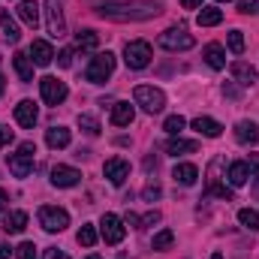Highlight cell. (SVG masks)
Wrapping results in <instances>:
<instances>
[{
  "instance_id": "30",
  "label": "cell",
  "mask_w": 259,
  "mask_h": 259,
  "mask_svg": "<svg viewBox=\"0 0 259 259\" xmlns=\"http://www.w3.org/2000/svg\"><path fill=\"white\" fill-rule=\"evenodd\" d=\"M238 223L247 226V229H253V232H259V211H253V208H241V211H238Z\"/></svg>"
},
{
  "instance_id": "12",
  "label": "cell",
  "mask_w": 259,
  "mask_h": 259,
  "mask_svg": "<svg viewBox=\"0 0 259 259\" xmlns=\"http://www.w3.org/2000/svg\"><path fill=\"white\" fill-rule=\"evenodd\" d=\"M81 181V172L72 169V166H55L52 169V184L55 187H75Z\"/></svg>"
},
{
  "instance_id": "26",
  "label": "cell",
  "mask_w": 259,
  "mask_h": 259,
  "mask_svg": "<svg viewBox=\"0 0 259 259\" xmlns=\"http://www.w3.org/2000/svg\"><path fill=\"white\" fill-rule=\"evenodd\" d=\"M100 46V36H97V30H91V27H81L78 33H75V49H81V52H94Z\"/></svg>"
},
{
  "instance_id": "29",
  "label": "cell",
  "mask_w": 259,
  "mask_h": 259,
  "mask_svg": "<svg viewBox=\"0 0 259 259\" xmlns=\"http://www.w3.org/2000/svg\"><path fill=\"white\" fill-rule=\"evenodd\" d=\"M172 244H175V232H172V229L157 232V235H154V241H151V247H154V250H169Z\"/></svg>"
},
{
  "instance_id": "45",
  "label": "cell",
  "mask_w": 259,
  "mask_h": 259,
  "mask_svg": "<svg viewBox=\"0 0 259 259\" xmlns=\"http://www.w3.org/2000/svg\"><path fill=\"white\" fill-rule=\"evenodd\" d=\"M124 223H127V226H136V229H139V217H136L133 211H130L127 217H124Z\"/></svg>"
},
{
  "instance_id": "2",
  "label": "cell",
  "mask_w": 259,
  "mask_h": 259,
  "mask_svg": "<svg viewBox=\"0 0 259 259\" xmlns=\"http://www.w3.org/2000/svg\"><path fill=\"white\" fill-rule=\"evenodd\" d=\"M133 100H136V106H142L148 115H157V112L166 109V94H163L160 88H154V84H139V88L133 91Z\"/></svg>"
},
{
  "instance_id": "38",
  "label": "cell",
  "mask_w": 259,
  "mask_h": 259,
  "mask_svg": "<svg viewBox=\"0 0 259 259\" xmlns=\"http://www.w3.org/2000/svg\"><path fill=\"white\" fill-rule=\"evenodd\" d=\"M238 12L241 15H253V12H259V3L256 0H238Z\"/></svg>"
},
{
  "instance_id": "16",
  "label": "cell",
  "mask_w": 259,
  "mask_h": 259,
  "mask_svg": "<svg viewBox=\"0 0 259 259\" xmlns=\"http://www.w3.org/2000/svg\"><path fill=\"white\" fill-rule=\"evenodd\" d=\"M196 151H199V142H193V139L172 136V139L166 142V154H172V157H178V154H196Z\"/></svg>"
},
{
  "instance_id": "7",
  "label": "cell",
  "mask_w": 259,
  "mask_h": 259,
  "mask_svg": "<svg viewBox=\"0 0 259 259\" xmlns=\"http://www.w3.org/2000/svg\"><path fill=\"white\" fill-rule=\"evenodd\" d=\"M151 42H145V39H136V42H127V49H124V61H127L130 69H145V66L151 64Z\"/></svg>"
},
{
  "instance_id": "44",
  "label": "cell",
  "mask_w": 259,
  "mask_h": 259,
  "mask_svg": "<svg viewBox=\"0 0 259 259\" xmlns=\"http://www.w3.org/2000/svg\"><path fill=\"white\" fill-rule=\"evenodd\" d=\"M181 6H184V9H199L202 0H181Z\"/></svg>"
},
{
  "instance_id": "49",
  "label": "cell",
  "mask_w": 259,
  "mask_h": 259,
  "mask_svg": "<svg viewBox=\"0 0 259 259\" xmlns=\"http://www.w3.org/2000/svg\"><path fill=\"white\" fill-rule=\"evenodd\" d=\"M6 18H9V15H6V9H0V24H3Z\"/></svg>"
},
{
  "instance_id": "19",
  "label": "cell",
  "mask_w": 259,
  "mask_h": 259,
  "mask_svg": "<svg viewBox=\"0 0 259 259\" xmlns=\"http://www.w3.org/2000/svg\"><path fill=\"white\" fill-rule=\"evenodd\" d=\"M12 66H15V72H18L21 81H33V61H30V55L15 52L12 55Z\"/></svg>"
},
{
  "instance_id": "22",
  "label": "cell",
  "mask_w": 259,
  "mask_h": 259,
  "mask_svg": "<svg viewBox=\"0 0 259 259\" xmlns=\"http://www.w3.org/2000/svg\"><path fill=\"white\" fill-rule=\"evenodd\" d=\"M235 139L241 145H253V142H259V127L253 121H238L235 124Z\"/></svg>"
},
{
  "instance_id": "14",
  "label": "cell",
  "mask_w": 259,
  "mask_h": 259,
  "mask_svg": "<svg viewBox=\"0 0 259 259\" xmlns=\"http://www.w3.org/2000/svg\"><path fill=\"white\" fill-rule=\"evenodd\" d=\"M30 61L36 66H49L55 61V49H52L46 39H33V46H30Z\"/></svg>"
},
{
  "instance_id": "35",
  "label": "cell",
  "mask_w": 259,
  "mask_h": 259,
  "mask_svg": "<svg viewBox=\"0 0 259 259\" xmlns=\"http://www.w3.org/2000/svg\"><path fill=\"white\" fill-rule=\"evenodd\" d=\"M78 127L84 130L88 136H100V121L91 118V115H78Z\"/></svg>"
},
{
  "instance_id": "51",
  "label": "cell",
  "mask_w": 259,
  "mask_h": 259,
  "mask_svg": "<svg viewBox=\"0 0 259 259\" xmlns=\"http://www.w3.org/2000/svg\"><path fill=\"white\" fill-rule=\"evenodd\" d=\"M211 259H223V256H220V253H214V256H211Z\"/></svg>"
},
{
  "instance_id": "13",
  "label": "cell",
  "mask_w": 259,
  "mask_h": 259,
  "mask_svg": "<svg viewBox=\"0 0 259 259\" xmlns=\"http://www.w3.org/2000/svg\"><path fill=\"white\" fill-rule=\"evenodd\" d=\"M36 118H39V109L33 106V100H21L18 106H15V121L21 124V127H33L36 124Z\"/></svg>"
},
{
  "instance_id": "20",
  "label": "cell",
  "mask_w": 259,
  "mask_h": 259,
  "mask_svg": "<svg viewBox=\"0 0 259 259\" xmlns=\"http://www.w3.org/2000/svg\"><path fill=\"white\" fill-rule=\"evenodd\" d=\"M229 69H232L235 81H238V84H244V88H247V84H253V81L259 78V72H256V69H253L250 64H244V61H235V64L229 66Z\"/></svg>"
},
{
  "instance_id": "21",
  "label": "cell",
  "mask_w": 259,
  "mask_h": 259,
  "mask_svg": "<svg viewBox=\"0 0 259 259\" xmlns=\"http://www.w3.org/2000/svg\"><path fill=\"white\" fill-rule=\"evenodd\" d=\"M133 118H136V109H133L130 103H115V106H112V124H115V127H130Z\"/></svg>"
},
{
  "instance_id": "1",
  "label": "cell",
  "mask_w": 259,
  "mask_h": 259,
  "mask_svg": "<svg viewBox=\"0 0 259 259\" xmlns=\"http://www.w3.org/2000/svg\"><path fill=\"white\" fill-rule=\"evenodd\" d=\"M100 18L106 21H151L163 12L160 3H148V0H106L94 6Z\"/></svg>"
},
{
  "instance_id": "32",
  "label": "cell",
  "mask_w": 259,
  "mask_h": 259,
  "mask_svg": "<svg viewBox=\"0 0 259 259\" xmlns=\"http://www.w3.org/2000/svg\"><path fill=\"white\" fill-rule=\"evenodd\" d=\"M0 27H3V39H6V42H12V46H15V42L21 39V30H18V24H15L12 18H6Z\"/></svg>"
},
{
  "instance_id": "4",
  "label": "cell",
  "mask_w": 259,
  "mask_h": 259,
  "mask_svg": "<svg viewBox=\"0 0 259 259\" xmlns=\"http://www.w3.org/2000/svg\"><path fill=\"white\" fill-rule=\"evenodd\" d=\"M112 72H115V55L112 52H103V55H97L91 66L84 69V78L91 81V84H103V81H109L112 78Z\"/></svg>"
},
{
  "instance_id": "24",
  "label": "cell",
  "mask_w": 259,
  "mask_h": 259,
  "mask_svg": "<svg viewBox=\"0 0 259 259\" xmlns=\"http://www.w3.org/2000/svg\"><path fill=\"white\" fill-rule=\"evenodd\" d=\"M24 226H27V214L24 211H12V214L3 217V232H9V235L24 232Z\"/></svg>"
},
{
  "instance_id": "8",
  "label": "cell",
  "mask_w": 259,
  "mask_h": 259,
  "mask_svg": "<svg viewBox=\"0 0 259 259\" xmlns=\"http://www.w3.org/2000/svg\"><path fill=\"white\" fill-rule=\"evenodd\" d=\"M100 232H103V241H106V244H121L124 235H127V226H124V220H121L118 214H103Z\"/></svg>"
},
{
  "instance_id": "5",
  "label": "cell",
  "mask_w": 259,
  "mask_h": 259,
  "mask_svg": "<svg viewBox=\"0 0 259 259\" xmlns=\"http://www.w3.org/2000/svg\"><path fill=\"white\" fill-rule=\"evenodd\" d=\"M157 42H160L166 52H187V49H193L196 46L193 33H187V27H169V30L160 33Z\"/></svg>"
},
{
  "instance_id": "31",
  "label": "cell",
  "mask_w": 259,
  "mask_h": 259,
  "mask_svg": "<svg viewBox=\"0 0 259 259\" xmlns=\"http://www.w3.org/2000/svg\"><path fill=\"white\" fill-rule=\"evenodd\" d=\"M75 241H78V244H84V247H94V244H97V229H94L91 223H84V226L78 229Z\"/></svg>"
},
{
  "instance_id": "39",
  "label": "cell",
  "mask_w": 259,
  "mask_h": 259,
  "mask_svg": "<svg viewBox=\"0 0 259 259\" xmlns=\"http://www.w3.org/2000/svg\"><path fill=\"white\" fill-rule=\"evenodd\" d=\"M160 193H163L160 184H148V187L142 190V199H145V202H154V199H160Z\"/></svg>"
},
{
  "instance_id": "52",
  "label": "cell",
  "mask_w": 259,
  "mask_h": 259,
  "mask_svg": "<svg viewBox=\"0 0 259 259\" xmlns=\"http://www.w3.org/2000/svg\"><path fill=\"white\" fill-rule=\"evenodd\" d=\"M217 3H229V0H217Z\"/></svg>"
},
{
  "instance_id": "50",
  "label": "cell",
  "mask_w": 259,
  "mask_h": 259,
  "mask_svg": "<svg viewBox=\"0 0 259 259\" xmlns=\"http://www.w3.org/2000/svg\"><path fill=\"white\" fill-rule=\"evenodd\" d=\"M88 259H103V256H97V253H91V256H88Z\"/></svg>"
},
{
  "instance_id": "17",
  "label": "cell",
  "mask_w": 259,
  "mask_h": 259,
  "mask_svg": "<svg viewBox=\"0 0 259 259\" xmlns=\"http://www.w3.org/2000/svg\"><path fill=\"white\" fill-rule=\"evenodd\" d=\"M202 58H205V64L211 66V69H223L226 66V52H223L220 42H208L205 52H202Z\"/></svg>"
},
{
  "instance_id": "3",
  "label": "cell",
  "mask_w": 259,
  "mask_h": 259,
  "mask_svg": "<svg viewBox=\"0 0 259 259\" xmlns=\"http://www.w3.org/2000/svg\"><path fill=\"white\" fill-rule=\"evenodd\" d=\"M33 154H36V145L33 142H21L18 151L9 157V172L15 178H27L33 172Z\"/></svg>"
},
{
  "instance_id": "11",
  "label": "cell",
  "mask_w": 259,
  "mask_h": 259,
  "mask_svg": "<svg viewBox=\"0 0 259 259\" xmlns=\"http://www.w3.org/2000/svg\"><path fill=\"white\" fill-rule=\"evenodd\" d=\"M103 175L109 178V184L121 187V184L130 178V163H127V160H121V157H112V160H106V166H103Z\"/></svg>"
},
{
  "instance_id": "46",
  "label": "cell",
  "mask_w": 259,
  "mask_h": 259,
  "mask_svg": "<svg viewBox=\"0 0 259 259\" xmlns=\"http://www.w3.org/2000/svg\"><path fill=\"white\" fill-rule=\"evenodd\" d=\"M6 205H9V193H6V190H0V211H3Z\"/></svg>"
},
{
  "instance_id": "25",
  "label": "cell",
  "mask_w": 259,
  "mask_h": 259,
  "mask_svg": "<svg viewBox=\"0 0 259 259\" xmlns=\"http://www.w3.org/2000/svg\"><path fill=\"white\" fill-rule=\"evenodd\" d=\"M46 145H49L52 151L66 148V145H69V130H66V127H52L49 133H46Z\"/></svg>"
},
{
  "instance_id": "15",
  "label": "cell",
  "mask_w": 259,
  "mask_h": 259,
  "mask_svg": "<svg viewBox=\"0 0 259 259\" xmlns=\"http://www.w3.org/2000/svg\"><path fill=\"white\" fill-rule=\"evenodd\" d=\"M18 18H21L30 30H36V24H39V3H36V0H21V3H18Z\"/></svg>"
},
{
  "instance_id": "41",
  "label": "cell",
  "mask_w": 259,
  "mask_h": 259,
  "mask_svg": "<svg viewBox=\"0 0 259 259\" xmlns=\"http://www.w3.org/2000/svg\"><path fill=\"white\" fill-rule=\"evenodd\" d=\"M12 136H15L12 130H9V127H3V124H0V148H6V145L12 142Z\"/></svg>"
},
{
  "instance_id": "43",
  "label": "cell",
  "mask_w": 259,
  "mask_h": 259,
  "mask_svg": "<svg viewBox=\"0 0 259 259\" xmlns=\"http://www.w3.org/2000/svg\"><path fill=\"white\" fill-rule=\"evenodd\" d=\"M46 259H69L64 253V250H58V247H49V250H46Z\"/></svg>"
},
{
  "instance_id": "27",
  "label": "cell",
  "mask_w": 259,
  "mask_h": 259,
  "mask_svg": "<svg viewBox=\"0 0 259 259\" xmlns=\"http://www.w3.org/2000/svg\"><path fill=\"white\" fill-rule=\"evenodd\" d=\"M193 130L199 133V136H205V139H217V136L223 133V127H220L214 118H196V121H193Z\"/></svg>"
},
{
  "instance_id": "28",
  "label": "cell",
  "mask_w": 259,
  "mask_h": 259,
  "mask_svg": "<svg viewBox=\"0 0 259 259\" xmlns=\"http://www.w3.org/2000/svg\"><path fill=\"white\" fill-rule=\"evenodd\" d=\"M196 21H199V27H214V24L223 21V12L214 9V6H208V9H202V12L196 15Z\"/></svg>"
},
{
  "instance_id": "40",
  "label": "cell",
  "mask_w": 259,
  "mask_h": 259,
  "mask_svg": "<svg viewBox=\"0 0 259 259\" xmlns=\"http://www.w3.org/2000/svg\"><path fill=\"white\" fill-rule=\"evenodd\" d=\"M247 169L253 172V178H256V187H259V154H250V157H247Z\"/></svg>"
},
{
  "instance_id": "42",
  "label": "cell",
  "mask_w": 259,
  "mask_h": 259,
  "mask_svg": "<svg viewBox=\"0 0 259 259\" xmlns=\"http://www.w3.org/2000/svg\"><path fill=\"white\" fill-rule=\"evenodd\" d=\"M58 64L61 66H72V49H64V52L58 55Z\"/></svg>"
},
{
  "instance_id": "33",
  "label": "cell",
  "mask_w": 259,
  "mask_h": 259,
  "mask_svg": "<svg viewBox=\"0 0 259 259\" xmlns=\"http://www.w3.org/2000/svg\"><path fill=\"white\" fill-rule=\"evenodd\" d=\"M184 127H187V121H184L181 115H169V118H166V124H163V130H166L169 136H178Z\"/></svg>"
},
{
  "instance_id": "48",
  "label": "cell",
  "mask_w": 259,
  "mask_h": 259,
  "mask_svg": "<svg viewBox=\"0 0 259 259\" xmlns=\"http://www.w3.org/2000/svg\"><path fill=\"white\" fill-rule=\"evenodd\" d=\"M6 91V78H3V72H0V94Z\"/></svg>"
},
{
  "instance_id": "47",
  "label": "cell",
  "mask_w": 259,
  "mask_h": 259,
  "mask_svg": "<svg viewBox=\"0 0 259 259\" xmlns=\"http://www.w3.org/2000/svg\"><path fill=\"white\" fill-rule=\"evenodd\" d=\"M9 253H12V250H9L6 244H0V259H9Z\"/></svg>"
},
{
  "instance_id": "34",
  "label": "cell",
  "mask_w": 259,
  "mask_h": 259,
  "mask_svg": "<svg viewBox=\"0 0 259 259\" xmlns=\"http://www.w3.org/2000/svg\"><path fill=\"white\" fill-rule=\"evenodd\" d=\"M226 42H229V52H232V55H241V52H244V36H241V30H229Z\"/></svg>"
},
{
  "instance_id": "23",
  "label": "cell",
  "mask_w": 259,
  "mask_h": 259,
  "mask_svg": "<svg viewBox=\"0 0 259 259\" xmlns=\"http://www.w3.org/2000/svg\"><path fill=\"white\" fill-rule=\"evenodd\" d=\"M250 178V169H247V160H238L229 166V187H244Z\"/></svg>"
},
{
  "instance_id": "9",
  "label": "cell",
  "mask_w": 259,
  "mask_h": 259,
  "mask_svg": "<svg viewBox=\"0 0 259 259\" xmlns=\"http://www.w3.org/2000/svg\"><path fill=\"white\" fill-rule=\"evenodd\" d=\"M39 94H42V100L49 103V106H61L66 100V84L61 78H55V75H46V78H39Z\"/></svg>"
},
{
  "instance_id": "10",
  "label": "cell",
  "mask_w": 259,
  "mask_h": 259,
  "mask_svg": "<svg viewBox=\"0 0 259 259\" xmlns=\"http://www.w3.org/2000/svg\"><path fill=\"white\" fill-rule=\"evenodd\" d=\"M46 12H49V33L52 36H64L66 33L64 0H46Z\"/></svg>"
},
{
  "instance_id": "37",
  "label": "cell",
  "mask_w": 259,
  "mask_h": 259,
  "mask_svg": "<svg viewBox=\"0 0 259 259\" xmlns=\"http://www.w3.org/2000/svg\"><path fill=\"white\" fill-rule=\"evenodd\" d=\"M154 223H160V211H148L145 217H139V229H148Z\"/></svg>"
},
{
  "instance_id": "36",
  "label": "cell",
  "mask_w": 259,
  "mask_h": 259,
  "mask_svg": "<svg viewBox=\"0 0 259 259\" xmlns=\"http://www.w3.org/2000/svg\"><path fill=\"white\" fill-rule=\"evenodd\" d=\"M15 256L18 259H36V244H33V241H21V244L15 247Z\"/></svg>"
},
{
  "instance_id": "18",
  "label": "cell",
  "mask_w": 259,
  "mask_h": 259,
  "mask_svg": "<svg viewBox=\"0 0 259 259\" xmlns=\"http://www.w3.org/2000/svg\"><path fill=\"white\" fill-rule=\"evenodd\" d=\"M172 178H175V184H181V187H193L196 178H199V169H196L193 163H178L175 172H172Z\"/></svg>"
},
{
  "instance_id": "6",
  "label": "cell",
  "mask_w": 259,
  "mask_h": 259,
  "mask_svg": "<svg viewBox=\"0 0 259 259\" xmlns=\"http://www.w3.org/2000/svg\"><path fill=\"white\" fill-rule=\"evenodd\" d=\"M39 226L46 232H64L69 226V214L64 208H58V205H42L39 208Z\"/></svg>"
}]
</instances>
